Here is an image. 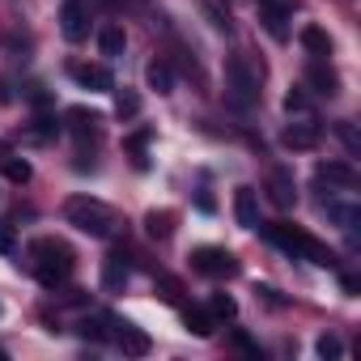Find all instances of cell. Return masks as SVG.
I'll return each mask as SVG.
<instances>
[{
    "mask_svg": "<svg viewBox=\"0 0 361 361\" xmlns=\"http://www.w3.org/2000/svg\"><path fill=\"white\" fill-rule=\"evenodd\" d=\"M56 136H60V123H56L51 115H39V119H35V128H30V140H39V145H43V140H56Z\"/></svg>",
    "mask_w": 361,
    "mask_h": 361,
    "instance_id": "obj_27",
    "label": "cell"
},
{
    "mask_svg": "<svg viewBox=\"0 0 361 361\" xmlns=\"http://www.w3.org/2000/svg\"><path fill=\"white\" fill-rule=\"evenodd\" d=\"M340 285H344V293H357L361 285H357V276H340Z\"/></svg>",
    "mask_w": 361,
    "mask_h": 361,
    "instance_id": "obj_38",
    "label": "cell"
},
{
    "mask_svg": "<svg viewBox=\"0 0 361 361\" xmlns=\"http://www.w3.org/2000/svg\"><path fill=\"white\" fill-rule=\"evenodd\" d=\"M268 196H272L276 209H293V204H298L293 174H289V170H272V178H268Z\"/></svg>",
    "mask_w": 361,
    "mask_h": 361,
    "instance_id": "obj_12",
    "label": "cell"
},
{
    "mask_svg": "<svg viewBox=\"0 0 361 361\" xmlns=\"http://www.w3.org/2000/svg\"><path fill=\"white\" fill-rule=\"evenodd\" d=\"M111 323H115V319H106V314H90V319L77 323V336L98 344V340H106V327H111Z\"/></svg>",
    "mask_w": 361,
    "mask_h": 361,
    "instance_id": "obj_23",
    "label": "cell"
},
{
    "mask_svg": "<svg viewBox=\"0 0 361 361\" xmlns=\"http://www.w3.org/2000/svg\"><path fill=\"white\" fill-rule=\"evenodd\" d=\"M30 102H35V106H47V102H51V98H47V94H43V85H30Z\"/></svg>",
    "mask_w": 361,
    "mask_h": 361,
    "instance_id": "obj_36",
    "label": "cell"
},
{
    "mask_svg": "<svg viewBox=\"0 0 361 361\" xmlns=\"http://www.w3.org/2000/svg\"><path fill=\"white\" fill-rule=\"evenodd\" d=\"M259 230H264V238H272V243L285 247L289 255H302V259H310V264H319V268H336V255H331L319 238H310V234H302V230H293V226H264V221H259Z\"/></svg>",
    "mask_w": 361,
    "mask_h": 361,
    "instance_id": "obj_3",
    "label": "cell"
},
{
    "mask_svg": "<svg viewBox=\"0 0 361 361\" xmlns=\"http://www.w3.org/2000/svg\"><path fill=\"white\" fill-rule=\"evenodd\" d=\"M145 81H149V90H157V94H174V68H170L166 60H153V64L145 68Z\"/></svg>",
    "mask_w": 361,
    "mask_h": 361,
    "instance_id": "obj_18",
    "label": "cell"
},
{
    "mask_svg": "<svg viewBox=\"0 0 361 361\" xmlns=\"http://www.w3.org/2000/svg\"><path fill=\"white\" fill-rule=\"evenodd\" d=\"M5 174L13 178V183H30V174H35V170H30L26 157H9V161H5Z\"/></svg>",
    "mask_w": 361,
    "mask_h": 361,
    "instance_id": "obj_29",
    "label": "cell"
},
{
    "mask_svg": "<svg viewBox=\"0 0 361 361\" xmlns=\"http://www.w3.org/2000/svg\"><path fill=\"white\" fill-rule=\"evenodd\" d=\"M115 340H119V348H123L128 357H145V353L153 348V340H149V336H145L140 327H132V323H119Z\"/></svg>",
    "mask_w": 361,
    "mask_h": 361,
    "instance_id": "obj_15",
    "label": "cell"
},
{
    "mask_svg": "<svg viewBox=\"0 0 361 361\" xmlns=\"http://www.w3.org/2000/svg\"><path fill=\"white\" fill-rule=\"evenodd\" d=\"M234 217H238L243 230H259V200H255L251 188H238L234 192Z\"/></svg>",
    "mask_w": 361,
    "mask_h": 361,
    "instance_id": "obj_13",
    "label": "cell"
},
{
    "mask_svg": "<svg viewBox=\"0 0 361 361\" xmlns=\"http://www.w3.org/2000/svg\"><path fill=\"white\" fill-rule=\"evenodd\" d=\"M336 136H340V140H344V149H348V153H353V157H357V153H361V140H357V132H353V123H336Z\"/></svg>",
    "mask_w": 361,
    "mask_h": 361,
    "instance_id": "obj_33",
    "label": "cell"
},
{
    "mask_svg": "<svg viewBox=\"0 0 361 361\" xmlns=\"http://www.w3.org/2000/svg\"><path fill=\"white\" fill-rule=\"evenodd\" d=\"M234 344H238V348H243L247 357H259V344H255V340H251L247 331H234Z\"/></svg>",
    "mask_w": 361,
    "mask_h": 361,
    "instance_id": "obj_34",
    "label": "cell"
},
{
    "mask_svg": "<svg viewBox=\"0 0 361 361\" xmlns=\"http://www.w3.org/2000/svg\"><path fill=\"white\" fill-rule=\"evenodd\" d=\"M196 204H200V213H213V209H217V204H213V196H204V192L196 196Z\"/></svg>",
    "mask_w": 361,
    "mask_h": 361,
    "instance_id": "obj_37",
    "label": "cell"
},
{
    "mask_svg": "<svg viewBox=\"0 0 361 361\" xmlns=\"http://www.w3.org/2000/svg\"><path fill=\"white\" fill-rule=\"evenodd\" d=\"M209 314H213V319H234V314H238V302H234L230 293H213V298H209Z\"/></svg>",
    "mask_w": 361,
    "mask_h": 361,
    "instance_id": "obj_25",
    "label": "cell"
},
{
    "mask_svg": "<svg viewBox=\"0 0 361 361\" xmlns=\"http://www.w3.org/2000/svg\"><path fill=\"white\" fill-rule=\"evenodd\" d=\"M0 255H13V230L0 226Z\"/></svg>",
    "mask_w": 361,
    "mask_h": 361,
    "instance_id": "obj_35",
    "label": "cell"
},
{
    "mask_svg": "<svg viewBox=\"0 0 361 361\" xmlns=\"http://www.w3.org/2000/svg\"><path fill=\"white\" fill-rule=\"evenodd\" d=\"M314 178H319V183H327V188H357L361 183V174L353 170V161H323L314 170Z\"/></svg>",
    "mask_w": 361,
    "mask_h": 361,
    "instance_id": "obj_10",
    "label": "cell"
},
{
    "mask_svg": "<svg viewBox=\"0 0 361 361\" xmlns=\"http://www.w3.org/2000/svg\"><path fill=\"white\" fill-rule=\"evenodd\" d=\"M123 47H128V35L119 26H102L98 30V51L102 56H123Z\"/></svg>",
    "mask_w": 361,
    "mask_h": 361,
    "instance_id": "obj_22",
    "label": "cell"
},
{
    "mask_svg": "<svg viewBox=\"0 0 361 361\" xmlns=\"http://www.w3.org/2000/svg\"><path fill=\"white\" fill-rule=\"evenodd\" d=\"M323 209H327V217H331L340 230L357 234V226H361V209H357V204H336V200H323Z\"/></svg>",
    "mask_w": 361,
    "mask_h": 361,
    "instance_id": "obj_17",
    "label": "cell"
},
{
    "mask_svg": "<svg viewBox=\"0 0 361 361\" xmlns=\"http://www.w3.org/2000/svg\"><path fill=\"white\" fill-rule=\"evenodd\" d=\"M73 81H77L81 90H94V94L115 90V77H111L106 64H73Z\"/></svg>",
    "mask_w": 361,
    "mask_h": 361,
    "instance_id": "obj_8",
    "label": "cell"
},
{
    "mask_svg": "<svg viewBox=\"0 0 361 361\" xmlns=\"http://www.w3.org/2000/svg\"><path fill=\"white\" fill-rule=\"evenodd\" d=\"M149 136H153L149 128H140V132L128 136V153H136V166H145V145H149Z\"/></svg>",
    "mask_w": 361,
    "mask_h": 361,
    "instance_id": "obj_31",
    "label": "cell"
},
{
    "mask_svg": "<svg viewBox=\"0 0 361 361\" xmlns=\"http://www.w3.org/2000/svg\"><path fill=\"white\" fill-rule=\"evenodd\" d=\"M145 234H149V238H170V234H174V213H170V209L145 213Z\"/></svg>",
    "mask_w": 361,
    "mask_h": 361,
    "instance_id": "obj_19",
    "label": "cell"
},
{
    "mask_svg": "<svg viewBox=\"0 0 361 361\" xmlns=\"http://www.w3.org/2000/svg\"><path fill=\"white\" fill-rule=\"evenodd\" d=\"M183 323H188V331L200 336V340L213 336V327H217V319H213L209 310H200V306H188V310H183Z\"/></svg>",
    "mask_w": 361,
    "mask_h": 361,
    "instance_id": "obj_21",
    "label": "cell"
},
{
    "mask_svg": "<svg viewBox=\"0 0 361 361\" xmlns=\"http://www.w3.org/2000/svg\"><path fill=\"white\" fill-rule=\"evenodd\" d=\"M314 353H319L323 361H340V357H344V344H340L336 336H319V340H314Z\"/></svg>",
    "mask_w": 361,
    "mask_h": 361,
    "instance_id": "obj_28",
    "label": "cell"
},
{
    "mask_svg": "<svg viewBox=\"0 0 361 361\" xmlns=\"http://www.w3.org/2000/svg\"><path fill=\"white\" fill-rule=\"evenodd\" d=\"M136 111H140V94H132V90H119V94H115V115H119V119H132Z\"/></svg>",
    "mask_w": 361,
    "mask_h": 361,
    "instance_id": "obj_26",
    "label": "cell"
},
{
    "mask_svg": "<svg viewBox=\"0 0 361 361\" xmlns=\"http://www.w3.org/2000/svg\"><path fill=\"white\" fill-rule=\"evenodd\" d=\"M0 361H5V348H0Z\"/></svg>",
    "mask_w": 361,
    "mask_h": 361,
    "instance_id": "obj_39",
    "label": "cell"
},
{
    "mask_svg": "<svg viewBox=\"0 0 361 361\" xmlns=\"http://www.w3.org/2000/svg\"><path fill=\"white\" fill-rule=\"evenodd\" d=\"M200 9H204V18H209V26L213 30H221V35H230V9L221 5V0H200Z\"/></svg>",
    "mask_w": 361,
    "mask_h": 361,
    "instance_id": "obj_24",
    "label": "cell"
},
{
    "mask_svg": "<svg viewBox=\"0 0 361 361\" xmlns=\"http://www.w3.org/2000/svg\"><path fill=\"white\" fill-rule=\"evenodd\" d=\"M64 217H68V226H77V230L90 234V238H106V234L115 230V213H111L102 200H90V196H73V200L64 204Z\"/></svg>",
    "mask_w": 361,
    "mask_h": 361,
    "instance_id": "obj_4",
    "label": "cell"
},
{
    "mask_svg": "<svg viewBox=\"0 0 361 361\" xmlns=\"http://www.w3.org/2000/svg\"><path fill=\"white\" fill-rule=\"evenodd\" d=\"M192 268L200 272V276H234L238 272V259L226 251V247H196L192 251Z\"/></svg>",
    "mask_w": 361,
    "mask_h": 361,
    "instance_id": "obj_5",
    "label": "cell"
},
{
    "mask_svg": "<svg viewBox=\"0 0 361 361\" xmlns=\"http://www.w3.org/2000/svg\"><path fill=\"white\" fill-rule=\"evenodd\" d=\"M281 140H285V149H298V153H306V149H314V145L323 140V128H319L314 119H302V123H289Z\"/></svg>",
    "mask_w": 361,
    "mask_h": 361,
    "instance_id": "obj_9",
    "label": "cell"
},
{
    "mask_svg": "<svg viewBox=\"0 0 361 361\" xmlns=\"http://www.w3.org/2000/svg\"><path fill=\"white\" fill-rule=\"evenodd\" d=\"M30 255H35V276L43 289H60L68 276H73V251L60 243V238H39L30 243Z\"/></svg>",
    "mask_w": 361,
    "mask_h": 361,
    "instance_id": "obj_2",
    "label": "cell"
},
{
    "mask_svg": "<svg viewBox=\"0 0 361 361\" xmlns=\"http://www.w3.org/2000/svg\"><path fill=\"white\" fill-rule=\"evenodd\" d=\"M306 81L314 85V94H327V98H336V94H340V77H336V68H331V64H323V60H314V64L306 68Z\"/></svg>",
    "mask_w": 361,
    "mask_h": 361,
    "instance_id": "obj_14",
    "label": "cell"
},
{
    "mask_svg": "<svg viewBox=\"0 0 361 361\" xmlns=\"http://www.w3.org/2000/svg\"><path fill=\"white\" fill-rule=\"evenodd\" d=\"M259 81H264V68H255L247 56L226 60V102L234 111H251L259 102Z\"/></svg>",
    "mask_w": 361,
    "mask_h": 361,
    "instance_id": "obj_1",
    "label": "cell"
},
{
    "mask_svg": "<svg viewBox=\"0 0 361 361\" xmlns=\"http://www.w3.org/2000/svg\"><path fill=\"white\" fill-rule=\"evenodd\" d=\"M285 111H289V115H306V111H310V98H306V94L293 85V90L285 94Z\"/></svg>",
    "mask_w": 361,
    "mask_h": 361,
    "instance_id": "obj_30",
    "label": "cell"
},
{
    "mask_svg": "<svg viewBox=\"0 0 361 361\" xmlns=\"http://www.w3.org/2000/svg\"><path fill=\"white\" fill-rule=\"evenodd\" d=\"M128 281H132L128 259H123V255H106V259H102V289H106V293H123Z\"/></svg>",
    "mask_w": 361,
    "mask_h": 361,
    "instance_id": "obj_11",
    "label": "cell"
},
{
    "mask_svg": "<svg viewBox=\"0 0 361 361\" xmlns=\"http://www.w3.org/2000/svg\"><path fill=\"white\" fill-rule=\"evenodd\" d=\"M68 123H73V132H77L81 140H94V136H98V115L85 111V106H73V111H68Z\"/></svg>",
    "mask_w": 361,
    "mask_h": 361,
    "instance_id": "obj_20",
    "label": "cell"
},
{
    "mask_svg": "<svg viewBox=\"0 0 361 361\" xmlns=\"http://www.w3.org/2000/svg\"><path fill=\"white\" fill-rule=\"evenodd\" d=\"M298 43H302L314 60H327V56H331V35H327L323 26H306V30L298 35Z\"/></svg>",
    "mask_w": 361,
    "mask_h": 361,
    "instance_id": "obj_16",
    "label": "cell"
},
{
    "mask_svg": "<svg viewBox=\"0 0 361 361\" xmlns=\"http://www.w3.org/2000/svg\"><path fill=\"white\" fill-rule=\"evenodd\" d=\"M178 293H183V289H178L174 276H157V298L161 302H178Z\"/></svg>",
    "mask_w": 361,
    "mask_h": 361,
    "instance_id": "obj_32",
    "label": "cell"
},
{
    "mask_svg": "<svg viewBox=\"0 0 361 361\" xmlns=\"http://www.w3.org/2000/svg\"><path fill=\"white\" fill-rule=\"evenodd\" d=\"M255 13H259V26H264L276 43H285V39H289V18H293V5H285V0H259Z\"/></svg>",
    "mask_w": 361,
    "mask_h": 361,
    "instance_id": "obj_6",
    "label": "cell"
},
{
    "mask_svg": "<svg viewBox=\"0 0 361 361\" xmlns=\"http://www.w3.org/2000/svg\"><path fill=\"white\" fill-rule=\"evenodd\" d=\"M60 30L68 43H81L90 35V9H85V0H64L60 5Z\"/></svg>",
    "mask_w": 361,
    "mask_h": 361,
    "instance_id": "obj_7",
    "label": "cell"
}]
</instances>
